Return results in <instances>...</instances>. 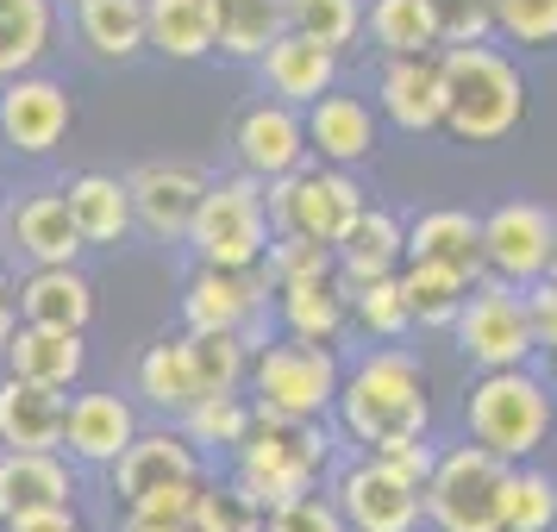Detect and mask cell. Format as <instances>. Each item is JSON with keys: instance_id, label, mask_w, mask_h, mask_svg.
<instances>
[{"instance_id": "c3c4849f", "label": "cell", "mask_w": 557, "mask_h": 532, "mask_svg": "<svg viewBox=\"0 0 557 532\" xmlns=\"http://www.w3.org/2000/svg\"><path fill=\"white\" fill-rule=\"evenodd\" d=\"M188 532H232V488L226 482H201L195 488V507H188Z\"/></svg>"}, {"instance_id": "cb8c5ba5", "label": "cell", "mask_w": 557, "mask_h": 532, "mask_svg": "<svg viewBox=\"0 0 557 532\" xmlns=\"http://www.w3.org/2000/svg\"><path fill=\"white\" fill-rule=\"evenodd\" d=\"M270 313H276L282 338H307V345H345V332H351V295L338 276L282 282Z\"/></svg>"}, {"instance_id": "4fadbf2b", "label": "cell", "mask_w": 557, "mask_h": 532, "mask_svg": "<svg viewBox=\"0 0 557 532\" xmlns=\"http://www.w3.org/2000/svg\"><path fill=\"white\" fill-rule=\"evenodd\" d=\"M207 170L201 163H182V157H151L126 170V195H132V220L151 245H182L188 238V220L207 195Z\"/></svg>"}, {"instance_id": "ac0fdd59", "label": "cell", "mask_w": 557, "mask_h": 532, "mask_svg": "<svg viewBox=\"0 0 557 532\" xmlns=\"http://www.w3.org/2000/svg\"><path fill=\"white\" fill-rule=\"evenodd\" d=\"M307 126H301V107L288 101H251L238 107V120H232V163L257 182H276L288 170H301L307 163Z\"/></svg>"}, {"instance_id": "8fae6325", "label": "cell", "mask_w": 557, "mask_h": 532, "mask_svg": "<svg viewBox=\"0 0 557 532\" xmlns=\"http://www.w3.org/2000/svg\"><path fill=\"white\" fill-rule=\"evenodd\" d=\"M332 502L351 532H420L426 527V495L401 482L376 451H357L332 470Z\"/></svg>"}, {"instance_id": "d4e9b609", "label": "cell", "mask_w": 557, "mask_h": 532, "mask_svg": "<svg viewBox=\"0 0 557 532\" xmlns=\"http://www.w3.org/2000/svg\"><path fill=\"white\" fill-rule=\"evenodd\" d=\"M0 370H13V376L26 382H45V388H82L88 376V332H63V326H13L7 338V357H0Z\"/></svg>"}, {"instance_id": "d6986e66", "label": "cell", "mask_w": 557, "mask_h": 532, "mask_svg": "<svg viewBox=\"0 0 557 532\" xmlns=\"http://www.w3.org/2000/svg\"><path fill=\"white\" fill-rule=\"evenodd\" d=\"M376 113H382V126L407 132V138H426V132L445 126V63H438V51L382 57Z\"/></svg>"}, {"instance_id": "f1b7e54d", "label": "cell", "mask_w": 557, "mask_h": 532, "mask_svg": "<svg viewBox=\"0 0 557 532\" xmlns=\"http://www.w3.org/2000/svg\"><path fill=\"white\" fill-rule=\"evenodd\" d=\"M407 257H432V263H451L470 282H482L488 276L482 270V213H470V207H420L407 220Z\"/></svg>"}, {"instance_id": "ee69618b", "label": "cell", "mask_w": 557, "mask_h": 532, "mask_svg": "<svg viewBox=\"0 0 557 532\" xmlns=\"http://www.w3.org/2000/svg\"><path fill=\"white\" fill-rule=\"evenodd\" d=\"M432 32H438V51L445 45H488L495 38V13L488 0H426Z\"/></svg>"}, {"instance_id": "836d02e7", "label": "cell", "mask_w": 557, "mask_h": 532, "mask_svg": "<svg viewBox=\"0 0 557 532\" xmlns=\"http://www.w3.org/2000/svg\"><path fill=\"white\" fill-rule=\"evenodd\" d=\"M145 45L163 63H201V57H213V13H207V0H145Z\"/></svg>"}, {"instance_id": "db71d44e", "label": "cell", "mask_w": 557, "mask_h": 532, "mask_svg": "<svg viewBox=\"0 0 557 532\" xmlns=\"http://www.w3.org/2000/svg\"><path fill=\"white\" fill-rule=\"evenodd\" d=\"M545 276L557 282V232H552V263H545Z\"/></svg>"}, {"instance_id": "9f6ffc18", "label": "cell", "mask_w": 557, "mask_h": 532, "mask_svg": "<svg viewBox=\"0 0 557 532\" xmlns=\"http://www.w3.org/2000/svg\"><path fill=\"white\" fill-rule=\"evenodd\" d=\"M0 201H7V195H0Z\"/></svg>"}, {"instance_id": "74e56055", "label": "cell", "mask_w": 557, "mask_h": 532, "mask_svg": "<svg viewBox=\"0 0 557 532\" xmlns=\"http://www.w3.org/2000/svg\"><path fill=\"white\" fill-rule=\"evenodd\" d=\"M557 527V477L539 463H507L502 477V532H552Z\"/></svg>"}, {"instance_id": "8992f818", "label": "cell", "mask_w": 557, "mask_h": 532, "mask_svg": "<svg viewBox=\"0 0 557 532\" xmlns=\"http://www.w3.org/2000/svg\"><path fill=\"white\" fill-rule=\"evenodd\" d=\"M270 207H263V182L232 170V176L207 182L201 207L188 220V257L195 263H213V270H257L263 251H270Z\"/></svg>"}, {"instance_id": "d590c367", "label": "cell", "mask_w": 557, "mask_h": 532, "mask_svg": "<svg viewBox=\"0 0 557 532\" xmlns=\"http://www.w3.org/2000/svg\"><path fill=\"white\" fill-rule=\"evenodd\" d=\"M251 420H257L251 395H245V388H226V395H201L176 426L188 432V445H195L201 457H232L238 451V438L251 432Z\"/></svg>"}, {"instance_id": "816d5d0a", "label": "cell", "mask_w": 557, "mask_h": 532, "mask_svg": "<svg viewBox=\"0 0 557 532\" xmlns=\"http://www.w3.org/2000/svg\"><path fill=\"white\" fill-rule=\"evenodd\" d=\"M20 326V307H13V270L0 263V357H7V338Z\"/></svg>"}, {"instance_id": "4316f807", "label": "cell", "mask_w": 557, "mask_h": 532, "mask_svg": "<svg viewBox=\"0 0 557 532\" xmlns=\"http://www.w3.org/2000/svg\"><path fill=\"white\" fill-rule=\"evenodd\" d=\"M63 201H70V220H76L88 251H120L132 232H138L126 176H113V170H82V176H70L63 182Z\"/></svg>"}, {"instance_id": "bcb514c9", "label": "cell", "mask_w": 557, "mask_h": 532, "mask_svg": "<svg viewBox=\"0 0 557 532\" xmlns=\"http://www.w3.org/2000/svg\"><path fill=\"white\" fill-rule=\"evenodd\" d=\"M370 451H376L401 482H413V488H426L432 463H438V445H432V432H401V438H382V445H370Z\"/></svg>"}, {"instance_id": "7bdbcfd3", "label": "cell", "mask_w": 557, "mask_h": 532, "mask_svg": "<svg viewBox=\"0 0 557 532\" xmlns=\"http://www.w3.org/2000/svg\"><path fill=\"white\" fill-rule=\"evenodd\" d=\"M495 38L520 51H557V0H488Z\"/></svg>"}, {"instance_id": "484cf974", "label": "cell", "mask_w": 557, "mask_h": 532, "mask_svg": "<svg viewBox=\"0 0 557 532\" xmlns=\"http://www.w3.org/2000/svg\"><path fill=\"white\" fill-rule=\"evenodd\" d=\"M132 395L151 407L157 420H182L188 407L201 401V376H195V351H188V332H163L138 351L132 370Z\"/></svg>"}, {"instance_id": "f546056e", "label": "cell", "mask_w": 557, "mask_h": 532, "mask_svg": "<svg viewBox=\"0 0 557 532\" xmlns=\"http://www.w3.org/2000/svg\"><path fill=\"white\" fill-rule=\"evenodd\" d=\"M70 26H76L82 51L95 63H113V70H126L151 51L145 45V0H76Z\"/></svg>"}, {"instance_id": "44dd1931", "label": "cell", "mask_w": 557, "mask_h": 532, "mask_svg": "<svg viewBox=\"0 0 557 532\" xmlns=\"http://www.w3.org/2000/svg\"><path fill=\"white\" fill-rule=\"evenodd\" d=\"M251 70H257V82H263L270 101L307 107V101H320L326 88H338L345 57L326 51V45H313V38H301V32H282V38H270V51L257 57Z\"/></svg>"}, {"instance_id": "9a60e30c", "label": "cell", "mask_w": 557, "mask_h": 532, "mask_svg": "<svg viewBox=\"0 0 557 532\" xmlns=\"http://www.w3.org/2000/svg\"><path fill=\"white\" fill-rule=\"evenodd\" d=\"M552 232L557 213L545 201H502L495 213H482V270L513 288L539 282L552 263Z\"/></svg>"}, {"instance_id": "5bb4252c", "label": "cell", "mask_w": 557, "mask_h": 532, "mask_svg": "<svg viewBox=\"0 0 557 532\" xmlns=\"http://www.w3.org/2000/svg\"><path fill=\"white\" fill-rule=\"evenodd\" d=\"M0 245L13 263L26 270H45V263H82V232L70 220V201L63 188H26L13 201H0Z\"/></svg>"}, {"instance_id": "ba28073f", "label": "cell", "mask_w": 557, "mask_h": 532, "mask_svg": "<svg viewBox=\"0 0 557 532\" xmlns=\"http://www.w3.org/2000/svg\"><path fill=\"white\" fill-rule=\"evenodd\" d=\"M502 477L507 457L488 445H438V463L426 477V527L432 532H502Z\"/></svg>"}, {"instance_id": "f5cc1de1", "label": "cell", "mask_w": 557, "mask_h": 532, "mask_svg": "<svg viewBox=\"0 0 557 532\" xmlns=\"http://www.w3.org/2000/svg\"><path fill=\"white\" fill-rule=\"evenodd\" d=\"M545 382H552V395H557V351H545Z\"/></svg>"}, {"instance_id": "5b68a950", "label": "cell", "mask_w": 557, "mask_h": 532, "mask_svg": "<svg viewBox=\"0 0 557 532\" xmlns=\"http://www.w3.org/2000/svg\"><path fill=\"white\" fill-rule=\"evenodd\" d=\"M338 376H345L338 345H307V338H282L276 332L263 351H251L245 395H251L257 413H282V420H332Z\"/></svg>"}, {"instance_id": "1f68e13d", "label": "cell", "mask_w": 557, "mask_h": 532, "mask_svg": "<svg viewBox=\"0 0 557 532\" xmlns=\"http://www.w3.org/2000/svg\"><path fill=\"white\" fill-rule=\"evenodd\" d=\"M63 32V7L57 0H0V82L45 70Z\"/></svg>"}, {"instance_id": "9c48e42d", "label": "cell", "mask_w": 557, "mask_h": 532, "mask_svg": "<svg viewBox=\"0 0 557 532\" xmlns=\"http://www.w3.org/2000/svg\"><path fill=\"white\" fill-rule=\"evenodd\" d=\"M276 288L263 270H213L188 263L182 276V332H238L245 351H263L276 338Z\"/></svg>"}, {"instance_id": "2e32d148", "label": "cell", "mask_w": 557, "mask_h": 532, "mask_svg": "<svg viewBox=\"0 0 557 532\" xmlns=\"http://www.w3.org/2000/svg\"><path fill=\"white\" fill-rule=\"evenodd\" d=\"M138 401H126L120 388H70L63 407V457L76 470H113L120 451L138 438Z\"/></svg>"}, {"instance_id": "f907efd6", "label": "cell", "mask_w": 557, "mask_h": 532, "mask_svg": "<svg viewBox=\"0 0 557 532\" xmlns=\"http://www.w3.org/2000/svg\"><path fill=\"white\" fill-rule=\"evenodd\" d=\"M0 532H88L82 527V507H32V514H13V520H0Z\"/></svg>"}, {"instance_id": "f35d334b", "label": "cell", "mask_w": 557, "mask_h": 532, "mask_svg": "<svg viewBox=\"0 0 557 532\" xmlns=\"http://www.w3.org/2000/svg\"><path fill=\"white\" fill-rule=\"evenodd\" d=\"M345 295H351V326L370 345H401L407 332H413V313H407V295H401V270L395 276H376V282H357Z\"/></svg>"}, {"instance_id": "7a4b0ae2", "label": "cell", "mask_w": 557, "mask_h": 532, "mask_svg": "<svg viewBox=\"0 0 557 532\" xmlns=\"http://www.w3.org/2000/svg\"><path fill=\"white\" fill-rule=\"evenodd\" d=\"M445 63V126L457 145L470 151H488V145H507L513 132L527 126V76L507 51L488 45H445L438 51Z\"/></svg>"}, {"instance_id": "6da1fadb", "label": "cell", "mask_w": 557, "mask_h": 532, "mask_svg": "<svg viewBox=\"0 0 557 532\" xmlns=\"http://www.w3.org/2000/svg\"><path fill=\"white\" fill-rule=\"evenodd\" d=\"M332 420L357 451L401 432H432V376L407 345H370L345 363Z\"/></svg>"}, {"instance_id": "e0dca14e", "label": "cell", "mask_w": 557, "mask_h": 532, "mask_svg": "<svg viewBox=\"0 0 557 532\" xmlns=\"http://www.w3.org/2000/svg\"><path fill=\"white\" fill-rule=\"evenodd\" d=\"M201 477H207V457L188 445V432L176 420H163V426H138V438L107 470V488H113V507H132L138 495H151V488L201 482Z\"/></svg>"}, {"instance_id": "681fc988", "label": "cell", "mask_w": 557, "mask_h": 532, "mask_svg": "<svg viewBox=\"0 0 557 532\" xmlns=\"http://www.w3.org/2000/svg\"><path fill=\"white\" fill-rule=\"evenodd\" d=\"M527 295V320H532V338H539V351H557V282L539 276L520 288Z\"/></svg>"}, {"instance_id": "7dc6e473", "label": "cell", "mask_w": 557, "mask_h": 532, "mask_svg": "<svg viewBox=\"0 0 557 532\" xmlns=\"http://www.w3.org/2000/svg\"><path fill=\"white\" fill-rule=\"evenodd\" d=\"M201 482H170V488H151V495H138L132 507H120V514H126V520H188V507H195V488H201Z\"/></svg>"}, {"instance_id": "52a82bcc", "label": "cell", "mask_w": 557, "mask_h": 532, "mask_svg": "<svg viewBox=\"0 0 557 532\" xmlns=\"http://www.w3.org/2000/svg\"><path fill=\"white\" fill-rule=\"evenodd\" d=\"M263 207H270V232H307V238H320V245L338 251L351 238V226L363 220L370 195H363V182L351 170L307 157L301 170L263 182Z\"/></svg>"}, {"instance_id": "ab89813d", "label": "cell", "mask_w": 557, "mask_h": 532, "mask_svg": "<svg viewBox=\"0 0 557 532\" xmlns=\"http://www.w3.org/2000/svg\"><path fill=\"white\" fill-rule=\"evenodd\" d=\"M288 32L345 57L363 38V0H288Z\"/></svg>"}, {"instance_id": "60d3db41", "label": "cell", "mask_w": 557, "mask_h": 532, "mask_svg": "<svg viewBox=\"0 0 557 532\" xmlns=\"http://www.w3.org/2000/svg\"><path fill=\"white\" fill-rule=\"evenodd\" d=\"M257 270L270 276V288H282V282H307V276H338V251L320 245V238H307V232H276Z\"/></svg>"}, {"instance_id": "3957f363", "label": "cell", "mask_w": 557, "mask_h": 532, "mask_svg": "<svg viewBox=\"0 0 557 532\" xmlns=\"http://www.w3.org/2000/svg\"><path fill=\"white\" fill-rule=\"evenodd\" d=\"M338 438L326 432V420H282V413H257L251 432L232 451V488L257 502L263 514L282 502H295L307 488H320V477L332 470Z\"/></svg>"}, {"instance_id": "4dcf8cb0", "label": "cell", "mask_w": 557, "mask_h": 532, "mask_svg": "<svg viewBox=\"0 0 557 532\" xmlns=\"http://www.w3.org/2000/svg\"><path fill=\"white\" fill-rule=\"evenodd\" d=\"M407 257V220L395 207H363V220L351 226V238L338 245V282L357 288V282H376V276H395Z\"/></svg>"}, {"instance_id": "d6a6232c", "label": "cell", "mask_w": 557, "mask_h": 532, "mask_svg": "<svg viewBox=\"0 0 557 532\" xmlns=\"http://www.w3.org/2000/svg\"><path fill=\"white\" fill-rule=\"evenodd\" d=\"M213 13V51L226 63H257L270 38L288 32V0H207Z\"/></svg>"}, {"instance_id": "277c9868", "label": "cell", "mask_w": 557, "mask_h": 532, "mask_svg": "<svg viewBox=\"0 0 557 532\" xmlns=\"http://www.w3.org/2000/svg\"><path fill=\"white\" fill-rule=\"evenodd\" d=\"M552 426H557V395L532 363L476 370L470 388H463V432L476 445H488L495 457H507V463L539 457L545 438H552Z\"/></svg>"}, {"instance_id": "8d00e7d4", "label": "cell", "mask_w": 557, "mask_h": 532, "mask_svg": "<svg viewBox=\"0 0 557 532\" xmlns=\"http://www.w3.org/2000/svg\"><path fill=\"white\" fill-rule=\"evenodd\" d=\"M363 38L376 45V57H413L438 51L426 0H363Z\"/></svg>"}, {"instance_id": "7402d4cb", "label": "cell", "mask_w": 557, "mask_h": 532, "mask_svg": "<svg viewBox=\"0 0 557 532\" xmlns=\"http://www.w3.org/2000/svg\"><path fill=\"white\" fill-rule=\"evenodd\" d=\"M13 307L26 326H63L88 332L95 320V282L82 263H45V270H20L13 276Z\"/></svg>"}, {"instance_id": "f6af8a7d", "label": "cell", "mask_w": 557, "mask_h": 532, "mask_svg": "<svg viewBox=\"0 0 557 532\" xmlns=\"http://www.w3.org/2000/svg\"><path fill=\"white\" fill-rule=\"evenodd\" d=\"M263 532H351V527H345V514H338V502L326 488H307L295 502L270 507V527Z\"/></svg>"}, {"instance_id": "603a6c76", "label": "cell", "mask_w": 557, "mask_h": 532, "mask_svg": "<svg viewBox=\"0 0 557 532\" xmlns=\"http://www.w3.org/2000/svg\"><path fill=\"white\" fill-rule=\"evenodd\" d=\"M63 388L0 370V451H63Z\"/></svg>"}, {"instance_id": "11a10c76", "label": "cell", "mask_w": 557, "mask_h": 532, "mask_svg": "<svg viewBox=\"0 0 557 532\" xmlns=\"http://www.w3.org/2000/svg\"><path fill=\"white\" fill-rule=\"evenodd\" d=\"M57 7H76V0H57Z\"/></svg>"}, {"instance_id": "7c38bea8", "label": "cell", "mask_w": 557, "mask_h": 532, "mask_svg": "<svg viewBox=\"0 0 557 532\" xmlns=\"http://www.w3.org/2000/svg\"><path fill=\"white\" fill-rule=\"evenodd\" d=\"M76 126V101L70 88L45 70L0 82V151L13 157H51Z\"/></svg>"}, {"instance_id": "e575fe53", "label": "cell", "mask_w": 557, "mask_h": 532, "mask_svg": "<svg viewBox=\"0 0 557 532\" xmlns=\"http://www.w3.org/2000/svg\"><path fill=\"white\" fill-rule=\"evenodd\" d=\"M401 295H407V313H413V332H451L457 307L470 295V276L451 270V263H432V257H407Z\"/></svg>"}, {"instance_id": "ffe728a7", "label": "cell", "mask_w": 557, "mask_h": 532, "mask_svg": "<svg viewBox=\"0 0 557 532\" xmlns=\"http://www.w3.org/2000/svg\"><path fill=\"white\" fill-rule=\"evenodd\" d=\"M301 126H307V151L320 163H338V170H357L370 163L382 145V113L376 101L363 95H345V88H326L320 101L301 107Z\"/></svg>"}, {"instance_id": "30bf717a", "label": "cell", "mask_w": 557, "mask_h": 532, "mask_svg": "<svg viewBox=\"0 0 557 532\" xmlns=\"http://www.w3.org/2000/svg\"><path fill=\"white\" fill-rule=\"evenodd\" d=\"M451 345L470 370H513V363H532L539 357V338H532L527 320V295L502 276L470 282V295L451 320Z\"/></svg>"}, {"instance_id": "83f0119b", "label": "cell", "mask_w": 557, "mask_h": 532, "mask_svg": "<svg viewBox=\"0 0 557 532\" xmlns=\"http://www.w3.org/2000/svg\"><path fill=\"white\" fill-rule=\"evenodd\" d=\"M76 502V463L63 451H0V520Z\"/></svg>"}, {"instance_id": "b9f144b4", "label": "cell", "mask_w": 557, "mask_h": 532, "mask_svg": "<svg viewBox=\"0 0 557 532\" xmlns=\"http://www.w3.org/2000/svg\"><path fill=\"white\" fill-rule=\"evenodd\" d=\"M188 351H195V376H201V395H226V388H245V370H251V351L238 332H188Z\"/></svg>"}]
</instances>
